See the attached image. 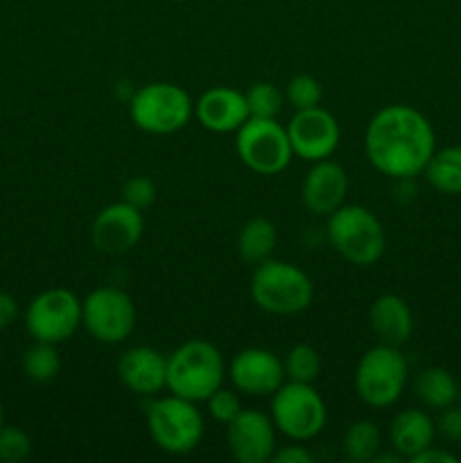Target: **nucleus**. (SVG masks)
Instances as JSON below:
<instances>
[{"label": "nucleus", "instance_id": "obj_1", "mask_svg": "<svg viewBox=\"0 0 461 463\" xmlns=\"http://www.w3.org/2000/svg\"><path fill=\"white\" fill-rule=\"evenodd\" d=\"M364 152L384 176L407 181L425 170L437 152V138L428 118L407 104H389L369 120Z\"/></svg>", "mask_w": 461, "mask_h": 463}, {"label": "nucleus", "instance_id": "obj_2", "mask_svg": "<svg viewBox=\"0 0 461 463\" xmlns=\"http://www.w3.org/2000/svg\"><path fill=\"white\" fill-rule=\"evenodd\" d=\"M226 375L224 357L215 344L190 339L167 357V392L193 402H206L221 387Z\"/></svg>", "mask_w": 461, "mask_h": 463}, {"label": "nucleus", "instance_id": "obj_3", "mask_svg": "<svg viewBox=\"0 0 461 463\" xmlns=\"http://www.w3.org/2000/svg\"><path fill=\"white\" fill-rule=\"evenodd\" d=\"M251 298L262 312L276 317H292L306 310L315 298V285L301 267L285 260L256 265L251 276Z\"/></svg>", "mask_w": 461, "mask_h": 463}, {"label": "nucleus", "instance_id": "obj_4", "mask_svg": "<svg viewBox=\"0 0 461 463\" xmlns=\"http://www.w3.org/2000/svg\"><path fill=\"white\" fill-rule=\"evenodd\" d=\"M328 242L346 262L357 267H371L382 258L384 238L382 222L364 206L343 203L328 215Z\"/></svg>", "mask_w": 461, "mask_h": 463}, {"label": "nucleus", "instance_id": "obj_5", "mask_svg": "<svg viewBox=\"0 0 461 463\" xmlns=\"http://www.w3.org/2000/svg\"><path fill=\"white\" fill-rule=\"evenodd\" d=\"M194 116V102L181 86L172 81H152L131 95L129 118L140 131L170 136L183 129Z\"/></svg>", "mask_w": 461, "mask_h": 463}, {"label": "nucleus", "instance_id": "obj_6", "mask_svg": "<svg viewBox=\"0 0 461 463\" xmlns=\"http://www.w3.org/2000/svg\"><path fill=\"white\" fill-rule=\"evenodd\" d=\"M147 430L167 455H190L203 439V416L197 402L170 393L149 402Z\"/></svg>", "mask_w": 461, "mask_h": 463}, {"label": "nucleus", "instance_id": "obj_7", "mask_svg": "<svg viewBox=\"0 0 461 463\" xmlns=\"http://www.w3.org/2000/svg\"><path fill=\"white\" fill-rule=\"evenodd\" d=\"M409 380V364L398 346L369 348L355 369V392L373 410H384L398 402Z\"/></svg>", "mask_w": 461, "mask_h": 463}, {"label": "nucleus", "instance_id": "obj_8", "mask_svg": "<svg viewBox=\"0 0 461 463\" xmlns=\"http://www.w3.org/2000/svg\"><path fill=\"white\" fill-rule=\"evenodd\" d=\"M269 416L276 432L287 437L289 441L303 443L324 432L328 410L321 393L312 384L287 380L271 393Z\"/></svg>", "mask_w": 461, "mask_h": 463}, {"label": "nucleus", "instance_id": "obj_9", "mask_svg": "<svg viewBox=\"0 0 461 463\" xmlns=\"http://www.w3.org/2000/svg\"><path fill=\"white\" fill-rule=\"evenodd\" d=\"M240 161L256 175H278L292 163L287 129L276 118H249L235 136Z\"/></svg>", "mask_w": 461, "mask_h": 463}, {"label": "nucleus", "instance_id": "obj_10", "mask_svg": "<svg viewBox=\"0 0 461 463\" xmlns=\"http://www.w3.org/2000/svg\"><path fill=\"white\" fill-rule=\"evenodd\" d=\"M81 326V298L66 288L36 294L25 310V328L34 342L63 344Z\"/></svg>", "mask_w": 461, "mask_h": 463}, {"label": "nucleus", "instance_id": "obj_11", "mask_svg": "<svg viewBox=\"0 0 461 463\" xmlns=\"http://www.w3.org/2000/svg\"><path fill=\"white\" fill-rule=\"evenodd\" d=\"M81 326L99 344H122L136 328V306L118 288H98L81 301Z\"/></svg>", "mask_w": 461, "mask_h": 463}, {"label": "nucleus", "instance_id": "obj_12", "mask_svg": "<svg viewBox=\"0 0 461 463\" xmlns=\"http://www.w3.org/2000/svg\"><path fill=\"white\" fill-rule=\"evenodd\" d=\"M285 129H287L294 156L307 163L333 156L334 149L339 147V138H342L337 118L325 111L321 104L294 113Z\"/></svg>", "mask_w": 461, "mask_h": 463}, {"label": "nucleus", "instance_id": "obj_13", "mask_svg": "<svg viewBox=\"0 0 461 463\" xmlns=\"http://www.w3.org/2000/svg\"><path fill=\"white\" fill-rule=\"evenodd\" d=\"M226 446L240 463H267L276 452V425L260 410H242L226 423Z\"/></svg>", "mask_w": 461, "mask_h": 463}, {"label": "nucleus", "instance_id": "obj_14", "mask_svg": "<svg viewBox=\"0 0 461 463\" xmlns=\"http://www.w3.org/2000/svg\"><path fill=\"white\" fill-rule=\"evenodd\" d=\"M143 233V213L120 199L95 215L90 226V242L104 256H122L140 242Z\"/></svg>", "mask_w": 461, "mask_h": 463}, {"label": "nucleus", "instance_id": "obj_15", "mask_svg": "<svg viewBox=\"0 0 461 463\" xmlns=\"http://www.w3.org/2000/svg\"><path fill=\"white\" fill-rule=\"evenodd\" d=\"M229 375L235 392L253 398H271V393L285 383V366L276 353L251 346L235 353Z\"/></svg>", "mask_w": 461, "mask_h": 463}, {"label": "nucleus", "instance_id": "obj_16", "mask_svg": "<svg viewBox=\"0 0 461 463\" xmlns=\"http://www.w3.org/2000/svg\"><path fill=\"white\" fill-rule=\"evenodd\" d=\"M348 175L339 163L324 158L312 163L301 185V202L312 215L328 217L346 203Z\"/></svg>", "mask_w": 461, "mask_h": 463}, {"label": "nucleus", "instance_id": "obj_17", "mask_svg": "<svg viewBox=\"0 0 461 463\" xmlns=\"http://www.w3.org/2000/svg\"><path fill=\"white\" fill-rule=\"evenodd\" d=\"M118 375L131 393L154 398L167 387V357L152 346L127 348L118 360Z\"/></svg>", "mask_w": 461, "mask_h": 463}, {"label": "nucleus", "instance_id": "obj_18", "mask_svg": "<svg viewBox=\"0 0 461 463\" xmlns=\"http://www.w3.org/2000/svg\"><path fill=\"white\" fill-rule=\"evenodd\" d=\"M194 118L212 134H230L249 120L247 99L230 86H212L194 102Z\"/></svg>", "mask_w": 461, "mask_h": 463}, {"label": "nucleus", "instance_id": "obj_19", "mask_svg": "<svg viewBox=\"0 0 461 463\" xmlns=\"http://www.w3.org/2000/svg\"><path fill=\"white\" fill-rule=\"evenodd\" d=\"M371 333L378 337V344L400 348L414 330V317L407 301L398 294H382L371 303L369 310Z\"/></svg>", "mask_w": 461, "mask_h": 463}, {"label": "nucleus", "instance_id": "obj_20", "mask_svg": "<svg viewBox=\"0 0 461 463\" xmlns=\"http://www.w3.org/2000/svg\"><path fill=\"white\" fill-rule=\"evenodd\" d=\"M434 434V420L423 410L398 411L389 425V441L402 459H414L419 452L432 446Z\"/></svg>", "mask_w": 461, "mask_h": 463}, {"label": "nucleus", "instance_id": "obj_21", "mask_svg": "<svg viewBox=\"0 0 461 463\" xmlns=\"http://www.w3.org/2000/svg\"><path fill=\"white\" fill-rule=\"evenodd\" d=\"M276 244H278V233H276L274 222H269L267 217H251L249 222H244L238 235L240 258L253 267L269 260L276 251Z\"/></svg>", "mask_w": 461, "mask_h": 463}, {"label": "nucleus", "instance_id": "obj_22", "mask_svg": "<svg viewBox=\"0 0 461 463\" xmlns=\"http://www.w3.org/2000/svg\"><path fill=\"white\" fill-rule=\"evenodd\" d=\"M414 393L429 410H447L459 398L456 380L446 369H425L416 375Z\"/></svg>", "mask_w": 461, "mask_h": 463}, {"label": "nucleus", "instance_id": "obj_23", "mask_svg": "<svg viewBox=\"0 0 461 463\" xmlns=\"http://www.w3.org/2000/svg\"><path fill=\"white\" fill-rule=\"evenodd\" d=\"M429 185L443 194H461V147H446L434 152L425 165Z\"/></svg>", "mask_w": 461, "mask_h": 463}, {"label": "nucleus", "instance_id": "obj_24", "mask_svg": "<svg viewBox=\"0 0 461 463\" xmlns=\"http://www.w3.org/2000/svg\"><path fill=\"white\" fill-rule=\"evenodd\" d=\"M382 450V434L373 420H355L343 434V455L353 463H369Z\"/></svg>", "mask_w": 461, "mask_h": 463}, {"label": "nucleus", "instance_id": "obj_25", "mask_svg": "<svg viewBox=\"0 0 461 463\" xmlns=\"http://www.w3.org/2000/svg\"><path fill=\"white\" fill-rule=\"evenodd\" d=\"M23 371L34 383H50L61 371V357H59L57 344L34 342L23 355Z\"/></svg>", "mask_w": 461, "mask_h": 463}, {"label": "nucleus", "instance_id": "obj_26", "mask_svg": "<svg viewBox=\"0 0 461 463\" xmlns=\"http://www.w3.org/2000/svg\"><path fill=\"white\" fill-rule=\"evenodd\" d=\"M285 378L292 383H306L315 384L321 373V357L315 346L310 344H296L289 348V353L283 360Z\"/></svg>", "mask_w": 461, "mask_h": 463}, {"label": "nucleus", "instance_id": "obj_27", "mask_svg": "<svg viewBox=\"0 0 461 463\" xmlns=\"http://www.w3.org/2000/svg\"><path fill=\"white\" fill-rule=\"evenodd\" d=\"M249 118H278L285 107V93L271 81H256L244 90Z\"/></svg>", "mask_w": 461, "mask_h": 463}, {"label": "nucleus", "instance_id": "obj_28", "mask_svg": "<svg viewBox=\"0 0 461 463\" xmlns=\"http://www.w3.org/2000/svg\"><path fill=\"white\" fill-rule=\"evenodd\" d=\"M321 98H324V90H321L319 80L307 75V72L294 75L292 80L287 81V89H285V99H287L296 111L319 107Z\"/></svg>", "mask_w": 461, "mask_h": 463}, {"label": "nucleus", "instance_id": "obj_29", "mask_svg": "<svg viewBox=\"0 0 461 463\" xmlns=\"http://www.w3.org/2000/svg\"><path fill=\"white\" fill-rule=\"evenodd\" d=\"M32 455V441L21 428L3 425L0 428V461L21 463Z\"/></svg>", "mask_w": 461, "mask_h": 463}, {"label": "nucleus", "instance_id": "obj_30", "mask_svg": "<svg viewBox=\"0 0 461 463\" xmlns=\"http://www.w3.org/2000/svg\"><path fill=\"white\" fill-rule=\"evenodd\" d=\"M156 184L145 175L131 176V179H127L125 185H122V202L129 203V206H134L136 211L140 213L152 208L154 203H156Z\"/></svg>", "mask_w": 461, "mask_h": 463}, {"label": "nucleus", "instance_id": "obj_31", "mask_svg": "<svg viewBox=\"0 0 461 463\" xmlns=\"http://www.w3.org/2000/svg\"><path fill=\"white\" fill-rule=\"evenodd\" d=\"M208 414L217 420V423H230L235 416L242 411V402H240L238 393L230 392V389L220 387L215 393L206 398Z\"/></svg>", "mask_w": 461, "mask_h": 463}, {"label": "nucleus", "instance_id": "obj_32", "mask_svg": "<svg viewBox=\"0 0 461 463\" xmlns=\"http://www.w3.org/2000/svg\"><path fill=\"white\" fill-rule=\"evenodd\" d=\"M271 461L274 463H312L315 461V457H312V452L307 450L306 446H301L298 441H294L285 448H276V452L271 455Z\"/></svg>", "mask_w": 461, "mask_h": 463}, {"label": "nucleus", "instance_id": "obj_33", "mask_svg": "<svg viewBox=\"0 0 461 463\" xmlns=\"http://www.w3.org/2000/svg\"><path fill=\"white\" fill-rule=\"evenodd\" d=\"M438 432L450 439V441H461V407L455 410L450 405L443 411L441 420H438Z\"/></svg>", "mask_w": 461, "mask_h": 463}, {"label": "nucleus", "instance_id": "obj_34", "mask_svg": "<svg viewBox=\"0 0 461 463\" xmlns=\"http://www.w3.org/2000/svg\"><path fill=\"white\" fill-rule=\"evenodd\" d=\"M18 317V303L12 294L0 292V330L9 328Z\"/></svg>", "mask_w": 461, "mask_h": 463}, {"label": "nucleus", "instance_id": "obj_35", "mask_svg": "<svg viewBox=\"0 0 461 463\" xmlns=\"http://www.w3.org/2000/svg\"><path fill=\"white\" fill-rule=\"evenodd\" d=\"M409 461H414V463H456V457L450 455V452L438 450V448L429 446V448H425L423 452H419V455Z\"/></svg>", "mask_w": 461, "mask_h": 463}, {"label": "nucleus", "instance_id": "obj_36", "mask_svg": "<svg viewBox=\"0 0 461 463\" xmlns=\"http://www.w3.org/2000/svg\"><path fill=\"white\" fill-rule=\"evenodd\" d=\"M3 419H5V411H3V402H0V428H3Z\"/></svg>", "mask_w": 461, "mask_h": 463}, {"label": "nucleus", "instance_id": "obj_37", "mask_svg": "<svg viewBox=\"0 0 461 463\" xmlns=\"http://www.w3.org/2000/svg\"><path fill=\"white\" fill-rule=\"evenodd\" d=\"M459 401H461V389H459Z\"/></svg>", "mask_w": 461, "mask_h": 463}]
</instances>
